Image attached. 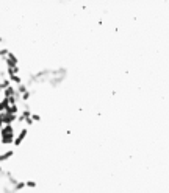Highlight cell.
<instances>
[{
  "label": "cell",
  "instance_id": "cell-3",
  "mask_svg": "<svg viewBox=\"0 0 169 193\" xmlns=\"http://www.w3.org/2000/svg\"><path fill=\"white\" fill-rule=\"evenodd\" d=\"M25 184H27V187H36V182H34V181H25Z\"/></svg>",
  "mask_w": 169,
  "mask_h": 193
},
{
  "label": "cell",
  "instance_id": "cell-2",
  "mask_svg": "<svg viewBox=\"0 0 169 193\" xmlns=\"http://www.w3.org/2000/svg\"><path fill=\"white\" fill-rule=\"evenodd\" d=\"M13 154H14V151H13V150H10V151H6L5 154H2V162H6V160H8L11 156H13Z\"/></svg>",
  "mask_w": 169,
  "mask_h": 193
},
{
  "label": "cell",
  "instance_id": "cell-1",
  "mask_svg": "<svg viewBox=\"0 0 169 193\" xmlns=\"http://www.w3.org/2000/svg\"><path fill=\"white\" fill-rule=\"evenodd\" d=\"M25 136H27V129L24 128V129H22V131H21V133H19V134H17V137H16V139H14V145H16V146H19V145H21V143H22V142H24V139H25Z\"/></svg>",
  "mask_w": 169,
  "mask_h": 193
}]
</instances>
